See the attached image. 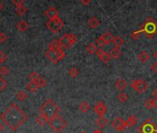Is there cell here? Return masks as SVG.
<instances>
[{"label": "cell", "instance_id": "6da1fadb", "mask_svg": "<svg viewBox=\"0 0 157 133\" xmlns=\"http://www.w3.org/2000/svg\"><path fill=\"white\" fill-rule=\"evenodd\" d=\"M1 120L10 129L16 130L27 120V115L16 104L12 103L0 116Z\"/></svg>", "mask_w": 157, "mask_h": 133}, {"label": "cell", "instance_id": "7a4b0ae2", "mask_svg": "<svg viewBox=\"0 0 157 133\" xmlns=\"http://www.w3.org/2000/svg\"><path fill=\"white\" fill-rule=\"evenodd\" d=\"M59 112L60 107L52 99H47L40 107V114H43L49 118L58 115Z\"/></svg>", "mask_w": 157, "mask_h": 133}, {"label": "cell", "instance_id": "3957f363", "mask_svg": "<svg viewBox=\"0 0 157 133\" xmlns=\"http://www.w3.org/2000/svg\"><path fill=\"white\" fill-rule=\"evenodd\" d=\"M48 124L55 133H60L64 130L67 127V121L60 117L59 115H57L53 117H51Z\"/></svg>", "mask_w": 157, "mask_h": 133}, {"label": "cell", "instance_id": "277c9868", "mask_svg": "<svg viewBox=\"0 0 157 133\" xmlns=\"http://www.w3.org/2000/svg\"><path fill=\"white\" fill-rule=\"evenodd\" d=\"M141 32H144L148 38H153V36L157 33V23L152 18H148L144 23L141 26Z\"/></svg>", "mask_w": 157, "mask_h": 133}, {"label": "cell", "instance_id": "5b68a950", "mask_svg": "<svg viewBox=\"0 0 157 133\" xmlns=\"http://www.w3.org/2000/svg\"><path fill=\"white\" fill-rule=\"evenodd\" d=\"M77 42V36L73 33H65L59 39V43L62 49H68Z\"/></svg>", "mask_w": 157, "mask_h": 133}, {"label": "cell", "instance_id": "8992f818", "mask_svg": "<svg viewBox=\"0 0 157 133\" xmlns=\"http://www.w3.org/2000/svg\"><path fill=\"white\" fill-rule=\"evenodd\" d=\"M45 57L53 64H57L59 61L64 59V58L66 57V54L63 51V49H59V50H49L48 49L45 52Z\"/></svg>", "mask_w": 157, "mask_h": 133}, {"label": "cell", "instance_id": "52a82bcc", "mask_svg": "<svg viewBox=\"0 0 157 133\" xmlns=\"http://www.w3.org/2000/svg\"><path fill=\"white\" fill-rule=\"evenodd\" d=\"M46 27L52 33H57L64 27V21L59 17L53 19H49L46 22Z\"/></svg>", "mask_w": 157, "mask_h": 133}, {"label": "cell", "instance_id": "ba28073f", "mask_svg": "<svg viewBox=\"0 0 157 133\" xmlns=\"http://www.w3.org/2000/svg\"><path fill=\"white\" fill-rule=\"evenodd\" d=\"M139 133H157V126L153 123L151 118L143 121L141 126L138 128Z\"/></svg>", "mask_w": 157, "mask_h": 133}, {"label": "cell", "instance_id": "9c48e42d", "mask_svg": "<svg viewBox=\"0 0 157 133\" xmlns=\"http://www.w3.org/2000/svg\"><path fill=\"white\" fill-rule=\"evenodd\" d=\"M131 88L134 89L136 92H138L139 93H142L144 92L147 91V89L149 87L148 83L146 82L144 80L138 79V80H134L131 81Z\"/></svg>", "mask_w": 157, "mask_h": 133}, {"label": "cell", "instance_id": "30bf717a", "mask_svg": "<svg viewBox=\"0 0 157 133\" xmlns=\"http://www.w3.org/2000/svg\"><path fill=\"white\" fill-rule=\"evenodd\" d=\"M112 127L118 130V131H124L126 129H127V123H126V121H124V119L121 117H116L111 123Z\"/></svg>", "mask_w": 157, "mask_h": 133}, {"label": "cell", "instance_id": "8fae6325", "mask_svg": "<svg viewBox=\"0 0 157 133\" xmlns=\"http://www.w3.org/2000/svg\"><path fill=\"white\" fill-rule=\"evenodd\" d=\"M93 110H94V113H95L98 117H103L107 111V107L103 104V102L99 101L95 104V105H94Z\"/></svg>", "mask_w": 157, "mask_h": 133}, {"label": "cell", "instance_id": "7c38bea8", "mask_svg": "<svg viewBox=\"0 0 157 133\" xmlns=\"http://www.w3.org/2000/svg\"><path fill=\"white\" fill-rule=\"evenodd\" d=\"M45 15L49 19H53L58 17V11L55 7H49L45 12Z\"/></svg>", "mask_w": 157, "mask_h": 133}, {"label": "cell", "instance_id": "4fadbf2b", "mask_svg": "<svg viewBox=\"0 0 157 133\" xmlns=\"http://www.w3.org/2000/svg\"><path fill=\"white\" fill-rule=\"evenodd\" d=\"M29 28V24L27 23V21L24 19L19 20L18 23H17V30L20 32H24L28 30Z\"/></svg>", "mask_w": 157, "mask_h": 133}, {"label": "cell", "instance_id": "5bb4252c", "mask_svg": "<svg viewBox=\"0 0 157 133\" xmlns=\"http://www.w3.org/2000/svg\"><path fill=\"white\" fill-rule=\"evenodd\" d=\"M50 120L49 117H47L46 116L43 115V114H40L37 117H36V122L42 127H44L46 123H48Z\"/></svg>", "mask_w": 157, "mask_h": 133}, {"label": "cell", "instance_id": "9a60e30c", "mask_svg": "<svg viewBox=\"0 0 157 133\" xmlns=\"http://www.w3.org/2000/svg\"><path fill=\"white\" fill-rule=\"evenodd\" d=\"M108 123V119L104 117H98L96 119H95V124L100 128V129H103L104 128Z\"/></svg>", "mask_w": 157, "mask_h": 133}, {"label": "cell", "instance_id": "2e32d148", "mask_svg": "<svg viewBox=\"0 0 157 133\" xmlns=\"http://www.w3.org/2000/svg\"><path fill=\"white\" fill-rule=\"evenodd\" d=\"M138 59L140 62H141L142 64L146 63L147 61H149L150 59V55L146 52V51H141L139 55H138Z\"/></svg>", "mask_w": 157, "mask_h": 133}, {"label": "cell", "instance_id": "e0dca14e", "mask_svg": "<svg viewBox=\"0 0 157 133\" xmlns=\"http://www.w3.org/2000/svg\"><path fill=\"white\" fill-rule=\"evenodd\" d=\"M115 87H116L118 91L122 92L125 90V88L127 87V81H126L124 79H118L116 83H115Z\"/></svg>", "mask_w": 157, "mask_h": 133}, {"label": "cell", "instance_id": "ac0fdd59", "mask_svg": "<svg viewBox=\"0 0 157 133\" xmlns=\"http://www.w3.org/2000/svg\"><path fill=\"white\" fill-rule=\"evenodd\" d=\"M48 49L49 50H59L62 49L59 43V40H53L48 43Z\"/></svg>", "mask_w": 157, "mask_h": 133}, {"label": "cell", "instance_id": "d6986e66", "mask_svg": "<svg viewBox=\"0 0 157 133\" xmlns=\"http://www.w3.org/2000/svg\"><path fill=\"white\" fill-rule=\"evenodd\" d=\"M109 55H110V57L112 58H115V59H117L118 58L120 55H121V50L120 48H118V47H114L110 50L109 52Z\"/></svg>", "mask_w": 157, "mask_h": 133}, {"label": "cell", "instance_id": "ffe728a7", "mask_svg": "<svg viewBox=\"0 0 157 133\" xmlns=\"http://www.w3.org/2000/svg\"><path fill=\"white\" fill-rule=\"evenodd\" d=\"M88 25L92 28V29H95L100 25V21L97 18L95 17H92L89 20H88Z\"/></svg>", "mask_w": 157, "mask_h": 133}, {"label": "cell", "instance_id": "44dd1931", "mask_svg": "<svg viewBox=\"0 0 157 133\" xmlns=\"http://www.w3.org/2000/svg\"><path fill=\"white\" fill-rule=\"evenodd\" d=\"M86 52L89 54V55H93V54H95L96 51H97V46L95 43H90L88 46H86Z\"/></svg>", "mask_w": 157, "mask_h": 133}, {"label": "cell", "instance_id": "7402d4cb", "mask_svg": "<svg viewBox=\"0 0 157 133\" xmlns=\"http://www.w3.org/2000/svg\"><path fill=\"white\" fill-rule=\"evenodd\" d=\"M137 122H138V117H137V116L132 115V116L129 117V118L127 119V121H126V123H127L128 128H131V127H133L134 125H136V123H137Z\"/></svg>", "mask_w": 157, "mask_h": 133}, {"label": "cell", "instance_id": "603a6c76", "mask_svg": "<svg viewBox=\"0 0 157 133\" xmlns=\"http://www.w3.org/2000/svg\"><path fill=\"white\" fill-rule=\"evenodd\" d=\"M102 37H103V39L104 40V42L106 43V44L111 43L114 41V39H115V36L112 34L111 32H109V31H107V32H106V33H103V34L102 35Z\"/></svg>", "mask_w": 157, "mask_h": 133}, {"label": "cell", "instance_id": "cb8c5ba5", "mask_svg": "<svg viewBox=\"0 0 157 133\" xmlns=\"http://www.w3.org/2000/svg\"><path fill=\"white\" fill-rule=\"evenodd\" d=\"M26 88H27V90L31 93H35L37 91V89L39 88L37 83L34 82V81H29L26 85Z\"/></svg>", "mask_w": 157, "mask_h": 133}, {"label": "cell", "instance_id": "d4e9b609", "mask_svg": "<svg viewBox=\"0 0 157 133\" xmlns=\"http://www.w3.org/2000/svg\"><path fill=\"white\" fill-rule=\"evenodd\" d=\"M124 43L125 42H124L123 38L120 37V36H116V37H115V39H114V41H113V43L115 44V47H118V48L122 47Z\"/></svg>", "mask_w": 157, "mask_h": 133}, {"label": "cell", "instance_id": "484cf974", "mask_svg": "<svg viewBox=\"0 0 157 133\" xmlns=\"http://www.w3.org/2000/svg\"><path fill=\"white\" fill-rule=\"evenodd\" d=\"M79 109L81 111L82 113H87L88 111L91 109V105L87 102H81L79 105Z\"/></svg>", "mask_w": 157, "mask_h": 133}, {"label": "cell", "instance_id": "4316f807", "mask_svg": "<svg viewBox=\"0 0 157 133\" xmlns=\"http://www.w3.org/2000/svg\"><path fill=\"white\" fill-rule=\"evenodd\" d=\"M15 11H16V13H17L19 16H24V15L27 13L28 9H27V7H24V6H20V7H16Z\"/></svg>", "mask_w": 157, "mask_h": 133}, {"label": "cell", "instance_id": "83f0119b", "mask_svg": "<svg viewBox=\"0 0 157 133\" xmlns=\"http://www.w3.org/2000/svg\"><path fill=\"white\" fill-rule=\"evenodd\" d=\"M100 58V60H101L103 63H104V64H108V63L110 62V60L112 59V58L110 57L109 53H106V52H104V54L102 55L101 58Z\"/></svg>", "mask_w": 157, "mask_h": 133}, {"label": "cell", "instance_id": "f1b7e54d", "mask_svg": "<svg viewBox=\"0 0 157 133\" xmlns=\"http://www.w3.org/2000/svg\"><path fill=\"white\" fill-rule=\"evenodd\" d=\"M27 97H28V95L24 91H19L16 94V98L19 100V101H24V100L27 99Z\"/></svg>", "mask_w": 157, "mask_h": 133}, {"label": "cell", "instance_id": "f546056e", "mask_svg": "<svg viewBox=\"0 0 157 133\" xmlns=\"http://www.w3.org/2000/svg\"><path fill=\"white\" fill-rule=\"evenodd\" d=\"M95 44H96L97 46H99V48H103V46H107L106 43L104 42V40L103 39V37H102V36H100L99 38H97V39L95 40Z\"/></svg>", "mask_w": 157, "mask_h": 133}, {"label": "cell", "instance_id": "4dcf8cb0", "mask_svg": "<svg viewBox=\"0 0 157 133\" xmlns=\"http://www.w3.org/2000/svg\"><path fill=\"white\" fill-rule=\"evenodd\" d=\"M39 78H40V76H39V74H38L36 71H33V72H31V73L29 75L30 81H34V82H36V81L39 80Z\"/></svg>", "mask_w": 157, "mask_h": 133}, {"label": "cell", "instance_id": "1f68e13d", "mask_svg": "<svg viewBox=\"0 0 157 133\" xmlns=\"http://www.w3.org/2000/svg\"><path fill=\"white\" fill-rule=\"evenodd\" d=\"M143 105H144V107H145L146 109H148V110L153 108V98L146 99L145 101H144V104H143Z\"/></svg>", "mask_w": 157, "mask_h": 133}, {"label": "cell", "instance_id": "d6a6232c", "mask_svg": "<svg viewBox=\"0 0 157 133\" xmlns=\"http://www.w3.org/2000/svg\"><path fill=\"white\" fill-rule=\"evenodd\" d=\"M80 72H79V69H76V68H71L69 70H68V75L71 77V78H77L79 76Z\"/></svg>", "mask_w": 157, "mask_h": 133}, {"label": "cell", "instance_id": "836d02e7", "mask_svg": "<svg viewBox=\"0 0 157 133\" xmlns=\"http://www.w3.org/2000/svg\"><path fill=\"white\" fill-rule=\"evenodd\" d=\"M118 99L119 100V101H120L121 103H125V102H127L128 100H129V96H128L127 93H125L122 92V93H120L118 94Z\"/></svg>", "mask_w": 157, "mask_h": 133}, {"label": "cell", "instance_id": "e575fe53", "mask_svg": "<svg viewBox=\"0 0 157 133\" xmlns=\"http://www.w3.org/2000/svg\"><path fill=\"white\" fill-rule=\"evenodd\" d=\"M36 83H37L39 88H44V87L46 86V81L44 79V78H42V77L39 78V80L36 81Z\"/></svg>", "mask_w": 157, "mask_h": 133}, {"label": "cell", "instance_id": "d590c367", "mask_svg": "<svg viewBox=\"0 0 157 133\" xmlns=\"http://www.w3.org/2000/svg\"><path fill=\"white\" fill-rule=\"evenodd\" d=\"M7 82L5 79H3L2 77H0V91H3L7 88Z\"/></svg>", "mask_w": 157, "mask_h": 133}, {"label": "cell", "instance_id": "8d00e7d4", "mask_svg": "<svg viewBox=\"0 0 157 133\" xmlns=\"http://www.w3.org/2000/svg\"><path fill=\"white\" fill-rule=\"evenodd\" d=\"M140 34H141V31H134L130 33V36L132 40H138L140 38Z\"/></svg>", "mask_w": 157, "mask_h": 133}, {"label": "cell", "instance_id": "74e56055", "mask_svg": "<svg viewBox=\"0 0 157 133\" xmlns=\"http://www.w3.org/2000/svg\"><path fill=\"white\" fill-rule=\"evenodd\" d=\"M9 73V69L7 66H1L0 69V75L1 76H7Z\"/></svg>", "mask_w": 157, "mask_h": 133}, {"label": "cell", "instance_id": "f35d334b", "mask_svg": "<svg viewBox=\"0 0 157 133\" xmlns=\"http://www.w3.org/2000/svg\"><path fill=\"white\" fill-rule=\"evenodd\" d=\"M7 60V55L3 51H0V64H2Z\"/></svg>", "mask_w": 157, "mask_h": 133}, {"label": "cell", "instance_id": "ab89813d", "mask_svg": "<svg viewBox=\"0 0 157 133\" xmlns=\"http://www.w3.org/2000/svg\"><path fill=\"white\" fill-rule=\"evenodd\" d=\"M12 3H13L16 7H20V6H23L24 0H12Z\"/></svg>", "mask_w": 157, "mask_h": 133}, {"label": "cell", "instance_id": "60d3db41", "mask_svg": "<svg viewBox=\"0 0 157 133\" xmlns=\"http://www.w3.org/2000/svg\"><path fill=\"white\" fill-rule=\"evenodd\" d=\"M7 39V36L6 33H4V32H0V43H4V42H6Z\"/></svg>", "mask_w": 157, "mask_h": 133}, {"label": "cell", "instance_id": "b9f144b4", "mask_svg": "<svg viewBox=\"0 0 157 133\" xmlns=\"http://www.w3.org/2000/svg\"><path fill=\"white\" fill-rule=\"evenodd\" d=\"M104 52H106V51H103L102 48H99V49H97V51H96V53H95V55H97V57L98 58H101L102 57V55L104 54Z\"/></svg>", "mask_w": 157, "mask_h": 133}, {"label": "cell", "instance_id": "7bdbcfd3", "mask_svg": "<svg viewBox=\"0 0 157 133\" xmlns=\"http://www.w3.org/2000/svg\"><path fill=\"white\" fill-rule=\"evenodd\" d=\"M152 70H153L154 73H156V74H157V61H156V62H154V63L152 65Z\"/></svg>", "mask_w": 157, "mask_h": 133}, {"label": "cell", "instance_id": "ee69618b", "mask_svg": "<svg viewBox=\"0 0 157 133\" xmlns=\"http://www.w3.org/2000/svg\"><path fill=\"white\" fill-rule=\"evenodd\" d=\"M153 108H156L157 109V99L156 98H153Z\"/></svg>", "mask_w": 157, "mask_h": 133}, {"label": "cell", "instance_id": "f6af8a7d", "mask_svg": "<svg viewBox=\"0 0 157 133\" xmlns=\"http://www.w3.org/2000/svg\"><path fill=\"white\" fill-rule=\"evenodd\" d=\"M80 1L83 4V5H88L91 1L90 0H80Z\"/></svg>", "mask_w": 157, "mask_h": 133}, {"label": "cell", "instance_id": "bcb514c9", "mask_svg": "<svg viewBox=\"0 0 157 133\" xmlns=\"http://www.w3.org/2000/svg\"><path fill=\"white\" fill-rule=\"evenodd\" d=\"M153 98H156V99H157V88L153 90Z\"/></svg>", "mask_w": 157, "mask_h": 133}, {"label": "cell", "instance_id": "7dc6e473", "mask_svg": "<svg viewBox=\"0 0 157 133\" xmlns=\"http://www.w3.org/2000/svg\"><path fill=\"white\" fill-rule=\"evenodd\" d=\"M92 133H103V132L102 130H100V129H95Z\"/></svg>", "mask_w": 157, "mask_h": 133}, {"label": "cell", "instance_id": "c3c4849f", "mask_svg": "<svg viewBox=\"0 0 157 133\" xmlns=\"http://www.w3.org/2000/svg\"><path fill=\"white\" fill-rule=\"evenodd\" d=\"M153 58H154L155 59H157V50H155V51L153 52Z\"/></svg>", "mask_w": 157, "mask_h": 133}, {"label": "cell", "instance_id": "681fc988", "mask_svg": "<svg viewBox=\"0 0 157 133\" xmlns=\"http://www.w3.org/2000/svg\"><path fill=\"white\" fill-rule=\"evenodd\" d=\"M3 129H4V126H3V124L1 123V122H0V132H1Z\"/></svg>", "mask_w": 157, "mask_h": 133}, {"label": "cell", "instance_id": "f907efd6", "mask_svg": "<svg viewBox=\"0 0 157 133\" xmlns=\"http://www.w3.org/2000/svg\"><path fill=\"white\" fill-rule=\"evenodd\" d=\"M3 7H4V5H3V3L1 1H0V11L3 9Z\"/></svg>", "mask_w": 157, "mask_h": 133}, {"label": "cell", "instance_id": "816d5d0a", "mask_svg": "<svg viewBox=\"0 0 157 133\" xmlns=\"http://www.w3.org/2000/svg\"><path fill=\"white\" fill-rule=\"evenodd\" d=\"M80 133H86L85 131H81V132H80Z\"/></svg>", "mask_w": 157, "mask_h": 133}, {"label": "cell", "instance_id": "f5cc1de1", "mask_svg": "<svg viewBox=\"0 0 157 133\" xmlns=\"http://www.w3.org/2000/svg\"><path fill=\"white\" fill-rule=\"evenodd\" d=\"M141 1H145V0H141Z\"/></svg>", "mask_w": 157, "mask_h": 133}, {"label": "cell", "instance_id": "db71d44e", "mask_svg": "<svg viewBox=\"0 0 157 133\" xmlns=\"http://www.w3.org/2000/svg\"><path fill=\"white\" fill-rule=\"evenodd\" d=\"M90 1H92V0H90Z\"/></svg>", "mask_w": 157, "mask_h": 133}]
</instances>
